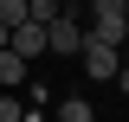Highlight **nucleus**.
Listing matches in <instances>:
<instances>
[{"label":"nucleus","instance_id":"f257e3e1","mask_svg":"<svg viewBox=\"0 0 129 122\" xmlns=\"http://www.w3.org/2000/svg\"><path fill=\"white\" fill-rule=\"evenodd\" d=\"M90 39L129 45V0H90Z\"/></svg>","mask_w":129,"mask_h":122},{"label":"nucleus","instance_id":"f03ea898","mask_svg":"<svg viewBox=\"0 0 129 122\" xmlns=\"http://www.w3.org/2000/svg\"><path fill=\"white\" fill-rule=\"evenodd\" d=\"M84 39H90V26H84L71 7H64L58 19H45V51H58V58H78V51H84Z\"/></svg>","mask_w":129,"mask_h":122},{"label":"nucleus","instance_id":"7ed1b4c3","mask_svg":"<svg viewBox=\"0 0 129 122\" xmlns=\"http://www.w3.org/2000/svg\"><path fill=\"white\" fill-rule=\"evenodd\" d=\"M78 64L90 71V84H116V71H123V45H103V39H84Z\"/></svg>","mask_w":129,"mask_h":122},{"label":"nucleus","instance_id":"20e7f679","mask_svg":"<svg viewBox=\"0 0 129 122\" xmlns=\"http://www.w3.org/2000/svg\"><path fill=\"white\" fill-rule=\"evenodd\" d=\"M7 45H13L19 58H26V64H39V51H45V26H39V19H19V26H13V39H7Z\"/></svg>","mask_w":129,"mask_h":122},{"label":"nucleus","instance_id":"39448f33","mask_svg":"<svg viewBox=\"0 0 129 122\" xmlns=\"http://www.w3.org/2000/svg\"><path fill=\"white\" fill-rule=\"evenodd\" d=\"M26 84H32V64L7 45V51H0V90H26Z\"/></svg>","mask_w":129,"mask_h":122},{"label":"nucleus","instance_id":"423d86ee","mask_svg":"<svg viewBox=\"0 0 129 122\" xmlns=\"http://www.w3.org/2000/svg\"><path fill=\"white\" fill-rule=\"evenodd\" d=\"M58 122H97L90 96H64V103H58Z\"/></svg>","mask_w":129,"mask_h":122},{"label":"nucleus","instance_id":"0eeeda50","mask_svg":"<svg viewBox=\"0 0 129 122\" xmlns=\"http://www.w3.org/2000/svg\"><path fill=\"white\" fill-rule=\"evenodd\" d=\"M19 19H32V13H26V0H0V26L13 32V26H19Z\"/></svg>","mask_w":129,"mask_h":122},{"label":"nucleus","instance_id":"6e6552de","mask_svg":"<svg viewBox=\"0 0 129 122\" xmlns=\"http://www.w3.org/2000/svg\"><path fill=\"white\" fill-rule=\"evenodd\" d=\"M26 13L45 26V19H58V13H64V0H26Z\"/></svg>","mask_w":129,"mask_h":122},{"label":"nucleus","instance_id":"1a4fd4ad","mask_svg":"<svg viewBox=\"0 0 129 122\" xmlns=\"http://www.w3.org/2000/svg\"><path fill=\"white\" fill-rule=\"evenodd\" d=\"M0 122H26V103H19L13 90H0Z\"/></svg>","mask_w":129,"mask_h":122},{"label":"nucleus","instance_id":"9d476101","mask_svg":"<svg viewBox=\"0 0 129 122\" xmlns=\"http://www.w3.org/2000/svg\"><path fill=\"white\" fill-rule=\"evenodd\" d=\"M116 90H123V96H129V64H123V71H116Z\"/></svg>","mask_w":129,"mask_h":122},{"label":"nucleus","instance_id":"9b49d317","mask_svg":"<svg viewBox=\"0 0 129 122\" xmlns=\"http://www.w3.org/2000/svg\"><path fill=\"white\" fill-rule=\"evenodd\" d=\"M7 39H13V32H7V26H0V51H7Z\"/></svg>","mask_w":129,"mask_h":122}]
</instances>
